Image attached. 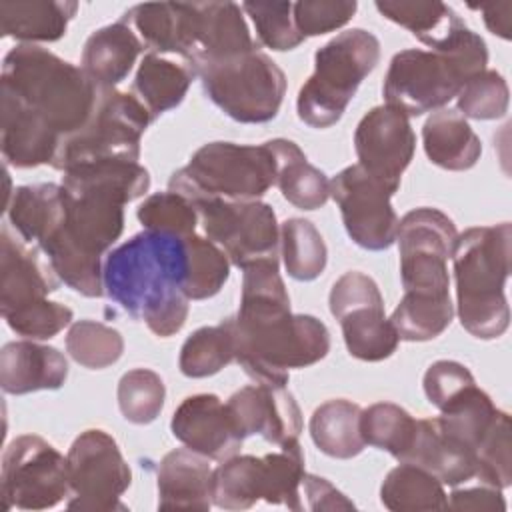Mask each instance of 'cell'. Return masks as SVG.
Wrapping results in <instances>:
<instances>
[{
    "label": "cell",
    "instance_id": "1",
    "mask_svg": "<svg viewBox=\"0 0 512 512\" xmlns=\"http://www.w3.org/2000/svg\"><path fill=\"white\" fill-rule=\"evenodd\" d=\"M236 316L228 318L234 360L260 384H288L292 368L320 362L330 350V332L310 314H292L278 260L242 268Z\"/></svg>",
    "mask_w": 512,
    "mask_h": 512
},
{
    "label": "cell",
    "instance_id": "2",
    "mask_svg": "<svg viewBox=\"0 0 512 512\" xmlns=\"http://www.w3.org/2000/svg\"><path fill=\"white\" fill-rule=\"evenodd\" d=\"M186 238L144 230L108 252L104 294L160 338L174 336L188 318Z\"/></svg>",
    "mask_w": 512,
    "mask_h": 512
},
{
    "label": "cell",
    "instance_id": "3",
    "mask_svg": "<svg viewBox=\"0 0 512 512\" xmlns=\"http://www.w3.org/2000/svg\"><path fill=\"white\" fill-rule=\"evenodd\" d=\"M512 226H474L456 236L450 258L454 264L458 318L466 332L494 340L508 330L510 308L504 284L510 274Z\"/></svg>",
    "mask_w": 512,
    "mask_h": 512
},
{
    "label": "cell",
    "instance_id": "4",
    "mask_svg": "<svg viewBox=\"0 0 512 512\" xmlns=\"http://www.w3.org/2000/svg\"><path fill=\"white\" fill-rule=\"evenodd\" d=\"M0 84L46 120L60 138L78 132L90 120L100 94V86L82 68L36 44H18L4 56Z\"/></svg>",
    "mask_w": 512,
    "mask_h": 512
},
{
    "label": "cell",
    "instance_id": "5",
    "mask_svg": "<svg viewBox=\"0 0 512 512\" xmlns=\"http://www.w3.org/2000/svg\"><path fill=\"white\" fill-rule=\"evenodd\" d=\"M486 64V42L468 26L442 50H402L392 56L384 78L386 106L408 118L440 110Z\"/></svg>",
    "mask_w": 512,
    "mask_h": 512
},
{
    "label": "cell",
    "instance_id": "6",
    "mask_svg": "<svg viewBox=\"0 0 512 512\" xmlns=\"http://www.w3.org/2000/svg\"><path fill=\"white\" fill-rule=\"evenodd\" d=\"M62 226L38 246L52 270L86 298L104 294L102 256L124 230V202L100 192H68Z\"/></svg>",
    "mask_w": 512,
    "mask_h": 512
},
{
    "label": "cell",
    "instance_id": "7",
    "mask_svg": "<svg viewBox=\"0 0 512 512\" xmlns=\"http://www.w3.org/2000/svg\"><path fill=\"white\" fill-rule=\"evenodd\" d=\"M278 176V158L268 142L260 146L236 142H208L190 162L168 180V190L192 204L204 198L258 200Z\"/></svg>",
    "mask_w": 512,
    "mask_h": 512
},
{
    "label": "cell",
    "instance_id": "8",
    "mask_svg": "<svg viewBox=\"0 0 512 512\" xmlns=\"http://www.w3.org/2000/svg\"><path fill=\"white\" fill-rule=\"evenodd\" d=\"M378 60L380 42L364 28L344 30L326 42L314 54V74L298 92V118L312 128L336 124Z\"/></svg>",
    "mask_w": 512,
    "mask_h": 512
},
{
    "label": "cell",
    "instance_id": "9",
    "mask_svg": "<svg viewBox=\"0 0 512 512\" xmlns=\"http://www.w3.org/2000/svg\"><path fill=\"white\" fill-rule=\"evenodd\" d=\"M154 122L146 106L128 92L100 88L90 120L74 134L62 138L52 168H68L106 160L138 162L140 138Z\"/></svg>",
    "mask_w": 512,
    "mask_h": 512
},
{
    "label": "cell",
    "instance_id": "10",
    "mask_svg": "<svg viewBox=\"0 0 512 512\" xmlns=\"http://www.w3.org/2000/svg\"><path fill=\"white\" fill-rule=\"evenodd\" d=\"M194 76L200 78L206 96L242 124H264L276 118L286 94L284 72L258 48L202 64Z\"/></svg>",
    "mask_w": 512,
    "mask_h": 512
},
{
    "label": "cell",
    "instance_id": "11",
    "mask_svg": "<svg viewBox=\"0 0 512 512\" xmlns=\"http://www.w3.org/2000/svg\"><path fill=\"white\" fill-rule=\"evenodd\" d=\"M304 474V452L298 440L266 456L234 454L214 470L212 504L224 510H246L264 500L302 510Z\"/></svg>",
    "mask_w": 512,
    "mask_h": 512
},
{
    "label": "cell",
    "instance_id": "12",
    "mask_svg": "<svg viewBox=\"0 0 512 512\" xmlns=\"http://www.w3.org/2000/svg\"><path fill=\"white\" fill-rule=\"evenodd\" d=\"M198 220L230 264L246 268L280 256V226L270 204L260 200L204 198L194 202Z\"/></svg>",
    "mask_w": 512,
    "mask_h": 512
},
{
    "label": "cell",
    "instance_id": "13",
    "mask_svg": "<svg viewBox=\"0 0 512 512\" xmlns=\"http://www.w3.org/2000/svg\"><path fill=\"white\" fill-rule=\"evenodd\" d=\"M2 508L46 510L70 496L68 458L36 434L14 438L2 456Z\"/></svg>",
    "mask_w": 512,
    "mask_h": 512
},
{
    "label": "cell",
    "instance_id": "14",
    "mask_svg": "<svg viewBox=\"0 0 512 512\" xmlns=\"http://www.w3.org/2000/svg\"><path fill=\"white\" fill-rule=\"evenodd\" d=\"M458 232L438 208H414L398 222L400 278L404 294L450 296L448 258Z\"/></svg>",
    "mask_w": 512,
    "mask_h": 512
},
{
    "label": "cell",
    "instance_id": "15",
    "mask_svg": "<svg viewBox=\"0 0 512 512\" xmlns=\"http://www.w3.org/2000/svg\"><path fill=\"white\" fill-rule=\"evenodd\" d=\"M70 498L68 510H126L120 502L132 482V472L116 440L98 428L82 432L68 450Z\"/></svg>",
    "mask_w": 512,
    "mask_h": 512
},
{
    "label": "cell",
    "instance_id": "16",
    "mask_svg": "<svg viewBox=\"0 0 512 512\" xmlns=\"http://www.w3.org/2000/svg\"><path fill=\"white\" fill-rule=\"evenodd\" d=\"M392 186L368 174L360 164L340 170L330 180V196L340 208L348 236L366 250H386L396 242L398 216L390 204Z\"/></svg>",
    "mask_w": 512,
    "mask_h": 512
},
{
    "label": "cell",
    "instance_id": "17",
    "mask_svg": "<svg viewBox=\"0 0 512 512\" xmlns=\"http://www.w3.org/2000/svg\"><path fill=\"white\" fill-rule=\"evenodd\" d=\"M414 148L416 136L408 116L392 106L372 108L354 132L358 164L394 190L400 188V178L412 162Z\"/></svg>",
    "mask_w": 512,
    "mask_h": 512
},
{
    "label": "cell",
    "instance_id": "18",
    "mask_svg": "<svg viewBox=\"0 0 512 512\" xmlns=\"http://www.w3.org/2000/svg\"><path fill=\"white\" fill-rule=\"evenodd\" d=\"M226 406L242 438L262 436L270 444L286 446L302 432L300 408L286 386L254 382L236 390Z\"/></svg>",
    "mask_w": 512,
    "mask_h": 512
},
{
    "label": "cell",
    "instance_id": "19",
    "mask_svg": "<svg viewBox=\"0 0 512 512\" xmlns=\"http://www.w3.org/2000/svg\"><path fill=\"white\" fill-rule=\"evenodd\" d=\"M258 48L242 6L234 2H192L190 38L184 64L194 72L208 62L226 60Z\"/></svg>",
    "mask_w": 512,
    "mask_h": 512
},
{
    "label": "cell",
    "instance_id": "20",
    "mask_svg": "<svg viewBox=\"0 0 512 512\" xmlns=\"http://www.w3.org/2000/svg\"><path fill=\"white\" fill-rule=\"evenodd\" d=\"M170 430L186 448L220 462L238 454L244 440L228 406L216 394L184 398L172 414Z\"/></svg>",
    "mask_w": 512,
    "mask_h": 512
},
{
    "label": "cell",
    "instance_id": "21",
    "mask_svg": "<svg viewBox=\"0 0 512 512\" xmlns=\"http://www.w3.org/2000/svg\"><path fill=\"white\" fill-rule=\"evenodd\" d=\"M40 248H30L22 238L2 228L0 254V314L6 316L28 304L46 300L60 284L46 256Z\"/></svg>",
    "mask_w": 512,
    "mask_h": 512
},
{
    "label": "cell",
    "instance_id": "22",
    "mask_svg": "<svg viewBox=\"0 0 512 512\" xmlns=\"http://www.w3.org/2000/svg\"><path fill=\"white\" fill-rule=\"evenodd\" d=\"M60 136L30 110L16 94L2 88V130L0 146L6 164L16 168H36L56 158Z\"/></svg>",
    "mask_w": 512,
    "mask_h": 512
},
{
    "label": "cell",
    "instance_id": "23",
    "mask_svg": "<svg viewBox=\"0 0 512 512\" xmlns=\"http://www.w3.org/2000/svg\"><path fill=\"white\" fill-rule=\"evenodd\" d=\"M68 378V362L54 346L34 340L8 342L0 352V386L6 394L58 390Z\"/></svg>",
    "mask_w": 512,
    "mask_h": 512
},
{
    "label": "cell",
    "instance_id": "24",
    "mask_svg": "<svg viewBox=\"0 0 512 512\" xmlns=\"http://www.w3.org/2000/svg\"><path fill=\"white\" fill-rule=\"evenodd\" d=\"M214 470L208 458L190 450L178 448L168 452L156 474L158 508L160 510H208L212 506Z\"/></svg>",
    "mask_w": 512,
    "mask_h": 512
},
{
    "label": "cell",
    "instance_id": "25",
    "mask_svg": "<svg viewBox=\"0 0 512 512\" xmlns=\"http://www.w3.org/2000/svg\"><path fill=\"white\" fill-rule=\"evenodd\" d=\"M398 462L414 464L448 486L468 482L476 472L474 452L446 434L436 418L416 420L414 436Z\"/></svg>",
    "mask_w": 512,
    "mask_h": 512
},
{
    "label": "cell",
    "instance_id": "26",
    "mask_svg": "<svg viewBox=\"0 0 512 512\" xmlns=\"http://www.w3.org/2000/svg\"><path fill=\"white\" fill-rule=\"evenodd\" d=\"M144 50L142 40L124 22L118 20L92 32L82 50V70L100 88H116L136 64Z\"/></svg>",
    "mask_w": 512,
    "mask_h": 512
},
{
    "label": "cell",
    "instance_id": "27",
    "mask_svg": "<svg viewBox=\"0 0 512 512\" xmlns=\"http://www.w3.org/2000/svg\"><path fill=\"white\" fill-rule=\"evenodd\" d=\"M10 226L30 246H42L64 222L66 194L62 184L18 186L6 204Z\"/></svg>",
    "mask_w": 512,
    "mask_h": 512
},
{
    "label": "cell",
    "instance_id": "28",
    "mask_svg": "<svg viewBox=\"0 0 512 512\" xmlns=\"http://www.w3.org/2000/svg\"><path fill=\"white\" fill-rule=\"evenodd\" d=\"M428 160L444 170H470L482 154V144L468 120L452 108L436 110L422 128Z\"/></svg>",
    "mask_w": 512,
    "mask_h": 512
},
{
    "label": "cell",
    "instance_id": "29",
    "mask_svg": "<svg viewBox=\"0 0 512 512\" xmlns=\"http://www.w3.org/2000/svg\"><path fill=\"white\" fill-rule=\"evenodd\" d=\"M76 10L78 4L66 0L0 2V32L28 44L56 42L66 34Z\"/></svg>",
    "mask_w": 512,
    "mask_h": 512
},
{
    "label": "cell",
    "instance_id": "30",
    "mask_svg": "<svg viewBox=\"0 0 512 512\" xmlns=\"http://www.w3.org/2000/svg\"><path fill=\"white\" fill-rule=\"evenodd\" d=\"M62 174V188L68 192H100L124 204L144 196L150 188V174L138 162H92L68 168Z\"/></svg>",
    "mask_w": 512,
    "mask_h": 512
},
{
    "label": "cell",
    "instance_id": "31",
    "mask_svg": "<svg viewBox=\"0 0 512 512\" xmlns=\"http://www.w3.org/2000/svg\"><path fill=\"white\" fill-rule=\"evenodd\" d=\"M278 158L276 186L282 196L300 210L322 208L330 198V180L306 160L298 144L286 138L268 140Z\"/></svg>",
    "mask_w": 512,
    "mask_h": 512
},
{
    "label": "cell",
    "instance_id": "32",
    "mask_svg": "<svg viewBox=\"0 0 512 512\" xmlns=\"http://www.w3.org/2000/svg\"><path fill=\"white\" fill-rule=\"evenodd\" d=\"M362 408L350 400L334 398L320 404L310 418V436L320 452L348 460L358 456L366 442L360 430Z\"/></svg>",
    "mask_w": 512,
    "mask_h": 512
},
{
    "label": "cell",
    "instance_id": "33",
    "mask_svg": "<svg viewBox=\"0 0 512 512\" xmlns=\"http://www.w3.org/2000/svg\"><path fill=\"white\" fill-rule=\"evenodd\" d=\"M192 78L194 72L186 64H178L150 52L142 58L132 88L136 98L156 120L160 114L176 108L184 100Z\"/></svg>",
    "mask_w": 512,
    "mask_h": 512
},
{
    "label": "cell",
    "instance_id": "34",
    "mask_svg": "<svg viewBox=\"0 0 512 512\" xmlns=\"http://www.w3.org/2000/svg\"><path fill=\"white\" fill-rule=\"evenodd\" d=\"M378 12L410 30L430 50L446 46L466 24L442 2H376Z\"/></svg>",
    "mask_w": 512,
    "mask_h": 512
},
{
    "label": "cell",
    "instance_id": "35",
    "mask_svg": "<svg viewBox=\"0 0 512 512\" xmlns=\"http://www.w3.org/2000/svg\"><path fill=\"white\" fill-rule=\"evenodd\" d=\"M338 320L350 356L364 362H380L396 352L400 338L384 316V304L354 308Z\"/></svg>",
    "mask_w": 512,
    "mask_h": 512
},
{
    "label": "cell",
    "instance_id": "36",
    "mask_svg": "<svg viewBox=\"0 0 512 512\" xmlns=\"http://www.w3.org/2000/svg\"><path fill=\"white\" fill-rule=\"evenodd\" d=\"M124 20L144 48L152 54H178L184 48L186 4L184 2H160V4H136L124 12Z\"/></svg>",
    "mask_w": 512,
    "mask_h": 512
},
{
    "label": "cell",
    "instance_id": "37",
    "mask_svg": "<svg viewBox=\"0 0 512 512\" xmlns=\"http://www.w3.org/2000/svg\"><path fill=\"white\" fill-rule=\"evenodd\" d=\"M380 502L392 512H422L444 510L448 496L444 484L430 472L400 462L386 474L380 486Z\"/></svg>",
    "mask_w": 512,
    "mask_h": 512
},
{
    "label": "cell",
    "instance_id": "38",
    "mask_svg": "<svg viewBox=\"0 0 512 512\" xmlns=\"http://www.w3.org/2000/svg\"><path fill=\"white\" fill-rule=\"evenodd\" d=\"M498 408L492 398L476 384L468 386L454 400H450L436 418L440 428L462 442L472 452L478 448L486 432L490 430Z\"/></svg>",
    "mask_w": 512,
    "mask_h": 512
},
{
    "label": "cell",
    "instance_id": "39",
    "mask_svg": "<svg viewBox=\"0 0 512 512\" xmlns=\"http://www.w3.org/2000/svg\"><path fill=\"white\" fill-rule=\"evenodd\" d=\"M280 252L288 276L300 282L316 280L328 260L324 238L310 220L288 218L280 226Z\"/></svg>",
    "mask_w": 512,
    "mask_h": 512
},
{
    "label": "cell",
    "instance_id": "40",
    "mask_svg": "<svg viewBox=\"0 0 512 512\" xmlns=\"http://www.w3.org/2000/svg\"><path fill=\"white\" fill-rule=\"evenodd\" d=\"M454 318L450 296L404 294L390 316L400 340L426 342L440 336Z\"/></svg>",
    "mask_w": 512,
    "mask_h": 512
},
{
    "label": "cell",
    "instance_id": "41",
    "mask_svg": "<svg viewBox=\"0 0 512 512\" xmlns=\"http://www.w3.org/2000/svg\"><path fill=\"white\" fill-rule=\"evenodd\" d=\"M234 362V338L228 318L194 330L180 348L178 366L188 378H206Z\"/></svg>",
    "mask_w": 512,
    "mask_h": 512
},
{
    "label": "cell",
    "instance_id": "42",
    "mask_svg": "<svg viewBox=\"0 0 512 512\" xmlns=\"http://www.w3.org/2000/svg\"><path fill=\"white\" fill-rule=\"evenodd\" d=\"M360 430L366 444L386 450L400 460L414 436L416 418L398 404L376 402L362 410Z\"/></svg>",
    "mask_w": 512,
    "mask_h": 512
},
{
    "label": "cell",
    "instance_id": "43",
    "mask_svg": "<svg viewBox=\"0 0 512 512\" xmlns=\"http://www.w3.org/2000/svg\"><path fill=\"white\" fill-rule=\"evenodd\" d=\"M188 272H186V296L190 300H206L216 296L230 276V260L224 250L208 238H186Z\"/></svg>",
    "mask_w": 512,
    "mask_h": 512
},
{
    "label": "cell",
    "instance_id": "44",
    "mask_svg": "<svg viewBox=\"0 0 512 512\" xmlns=\"http://www.w3.org/2000/svg\"><path fill=\"white\" fill-rule=\"evenodd\" d=\"M66 350L80 366L102 370L120 360L124 338L116 328L102 322L78 320L66 334Z\"/></svg>",
    "mask_w": 512,
    "mask_h": 512
},
{
    "label": "cell",
    "instance_id": "45",
    "mask_svg": "<svg viewBox=\"0 0 512 512\" xmlns=\"http://www.w3.org/2000/svg\"><path fill=\"white\" fill-rule=\"evenodd\" d=\"M166 386L154 370H128L118 382V408L124 420L132 424L154 422L164 406Z\"/></svg>",
    "mask_w": 512,
    "mask_h": 512
},
{
    "label": "cell",
    "instance_id": "46",
    "mask_svg": "<svg viewBox=\"0 0 512 512\" xmlns=\"http://www.w3.org/2000/svg\"><path fill=\"white\" fill-rule=\"evenodd\" d=\"M476 472L480 484L504 490L512 484V456H510V416L498 410L490 430L474 450Z\"/></svg>",
    "mask_w": 512,
    "mask_h": 512
},
{
    "label": "cell",
    "instance_id": "47",
    "mask_svg": "<svg viewBox=\"0 0 512 512\" xmlns=\"http://www.w3.org/2000/svg\"><path fill=\"white\" fill-rule=\"evenodd\" d=\"M146 230L172 234L178 238L194 236L198 224L196 206L182 194L166 190L150 194L136 212Z\"/></svg>",
    "mask_w": 512,
    "mask_h": 512
},
{
    "label": "cell",
    "instance_id": "48",
    "mask_svg": "<svg viewBox=\"0 0 512 512\" xmlns=\"http://www.w3.org/2000/svg\"><path fill=\"white\" fill-rule=\"evenodd\" d=\"M458 112L464 118L494 120L508 112V84L496 70H482L464 82L458 92Z\"/></svg>",
    "mask_w": 512,
    "mask_h": 512
},
{
    "label": "cell",
    "instance_id": "49",
    "mask_svg": "<svg viewBox=\"0 0 512 512\" xmlns=\"http://www.w3.org/2000/svg\"><path fill=\"white\" fill-rule=\"evenodd\" d=\"M242 10L252 18L258 40L276 50H294L304 42L292 14V2H244Z\"/></svg>",
    "mask_w": 512,
    "mask_h": 512
},
{
    "label": "cell",
    "instance_id": "50",
    "mask_svg": "<svg viewBox=\"0 0 512 512\" xmlns=\"http://www.w3.org/2000/svg\"><path fill=\"white\" fill-rule=\"evenodd\" d=\"M2 318L18 336H24L28 340H48L72 322L74 312L68 306L46 298L18 308Z\"/></svg>",
    "mask_w": 512,
    "mask_h": 512
},
{
    "label": "cell",
    "instance_id": "51",
    "mask_svg": "<svg viewBox=\"0 0 512 512\" xmlns=\"http://www.w3.org/2000/svg\"><path fill=\"white\" fill-rule=\"evenodd\" d=\"M356 8L354 0H302L292 4V14L298 32L306 38L342 28L352 20Z\"/></svg>",
    "mask_w": 512,
    "mask_h": 512
},
{
    "label": "cell",
    "instance_id": "52",
    "mask_svg": "<svg viewBox=\"0 0 512 512\" xmlns=\"http://www.w3.org/2000/svg\"><path fill=\"white\" fill-rule=\"evenodd\" d=\"M424 392L430 404L442 410L450 400H454L468 386L476 384L470 370L454 360H438L430 364L424 374Z\"/></svg>",
    "mask_w": 512,
    "mask_h": 512
},
{
    "label": "cell",
    "instance_id": "53",
    "mask_svg": "<svg viewBox=\"0 0 512 512\" xmlns=\"http://www.w3.org/2000/svg\"><path fill=\"white\" fill-rule=\"evenodd\" d=\"M330 312L338 320L346 312L360 308V306H370V304H384L382 294L378 290V284L364 272L350 270L342 274L332 290H330Z\"/></svg>",
    "mask_w": 512,
    "mask_h": 512
},
{
    "label": "cell",
    "instance_id": "54",
    "mask_svg": "<svg viewBox=\"0 0 512 512\" xmlns=\"http://www.w3.org/2000/svg\"><path fill=\"white\" fill-rule=\"evenodd\" d=\"M352 510L354 504L336 490L326 478L304 474L302 480V510Z\"/></svg>",
    "mask_w": 512,
    "mask_h": 512
},
{
    "label": "cell",
    "instance_id": "55",
    "mask_svg": "<svg viewBox=\"0 0 512 512\" xmlns=\"http://www.w3.org/2000/svg\"><path fill=\"white\" fill-rule=\"evenodd\" d=\"M446 508L450 510H488V512H504L506 502L502 496V490L480 484L476 488H464L454 490L448 496Z\"/></svg>",
    "mask_w": 512,
    "mask_h": 512
},
{
    "label": "cell",
    "instance_id": "56",
    "mask_svg": "<svg viewBox=\"0 0 512 512\" xmlns=\"http://www.w3.org/2000/svg\"><path fill=\"white\" fill-rule=\"evenodd\" d=\"M470 8L480 10L484 24L488 30L504 40H510V14H512V4L502 2V4H472Z\"/></svg>",
    "mask_w": 512,
    "mask_h": 512
}]
</instances>
